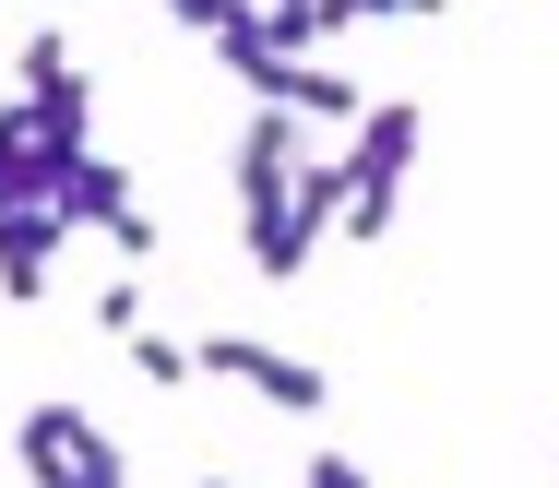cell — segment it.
Returning <instances> with one entry per match:
<instances>
[{
    "instance_id": "5",
    "label": "cell",
    "mask_w": 559,
    "mask_h": 488,
    "mask_svg": "<svg viewBox=\"0 0 559 488\" xmlns=\"http://www.w3.org/2000/svg\"><path fill=\"white\" fill-rule=\"evenodd\" d=\"M60 203H0V298H48V262H60Z\"/></svg>"
},
{
    "instance_id": "10",
    "label": "cell",
    "mask_w": 559,
    "mask_h": 488,
    "mask_svg": "<svg viewBox=\"0 0 559 488\" xmlns=\"http://www.w3.org/2000/svg\"><path fill=\"white\" fill-rule=\"evenodd\" d=\"M108 250H119V262H155V215L131 203V215H119V227H108Z\"/></svg>"
},
{
    "instance_id": "4",
    "label": "cell",
    "mask_w": 559,
    "mask_h": 488,
    "mask_svg": "<svg viewBox=\"0 0 559 488\" xmlns=\"http://www.w3.org/2000/svg\"><path fill=\"white\" fill-rule=\"evenodd\" d=\"M417 143H429V108H417V96H381V108H357L345 179H357V191H393V179L417 167Z\"/></svg>"
},
{
    "instance_id": "8",
    "label": "cell",
    "mask_w": 559,
    "mask_h": 488,
    "mask_svg": "<svg viewBox=\"0 0 559 488\" xmlns=\"http://www.w3.org/2000/svg\"><path fill=\"white\" fill-rule=\"evenodd\" d=\"M119 346H131V369H143L155 393H179V381H191V346H179V334H155V322H143V334H119Z\"/></svg>"
},
{
    "instance_id": "14",
    "label": "cell",
    "mask_w": 559,
    "mask_h": 488,
    "mask_svg": "<svg viewBox=\"0 0 559 488\" xmlns=\"http://www.w3.org/2000/svg\"><path fill=\"white\" fill-rule=\"evenodd\" d=\"M203 488H226V477H203Z\"/></svg>"
},
{
    "instance_id": "9",
    "label": "cell",
    "mask_w": 559,
    "mask_h": 488,
    "mask_svg": "<svg viewBox=\"0 0 559 488\" xmlns=\"http://www.w3.org/2000/svg\"><path fill=\"white\" fill-rule=\"evenodd\" d=\"M96 334H143V274H108L96 286Z\"/></svg>"
},
{
    "instance_id": "13",
    "label": "cell",
    "mask_w": 559,
    "mask_h": 488,
    "mask_svg": "<svg viewBox=\"0 0 559 488\" xmlns=\"http://www.w3.org/2000/svg\"><path fill=\"white\" fill-rule=\"evenodd\" d=\"M345 24H357V12H441V0H334Z\"/></svg>"
},
{
    "instance_id": "11",
    "label": "cell",
    "mask_w": 559,
    "mask_h": 488,
    "mask_svg": "<svg viewBox=\"0 0 559 488\" xmlns=\"http://www.w3.org/2000/svg\"><path fill=\"white\" fill-rule=\"evenodd\" d=\"M167 12H179V24H203V36H226V24H238V0H167Z\"/></svg>"
},
{
    "instance_id": "1",
    "label": "cell",
    "mask_w": 559,
    "mask_h": 488,
    "mask_svg": "<svg viewBox=\"0 0 559 488\" xmlns=\"http://www.w3.org/2000/svg\"><path fill=\"white\" fill-rule=\"evenodd\" d=\"M286 167H298V131H286V108H262L238 131V227H250V274H274V286L322 250V227L286 203Z\"/></svg>"
},
{
    "instance_id": "12",
    "label": "cell",
    "mask_w": 559,
    "mask_h": 488,
    "mask_svg": "<svg viewBox=\"0 0 559 488\" xmlns=\"http://www.w3.org/2000/svg\"><path fill=\"white\" fill-rule=\"evenodd\" d=\"M310 488H369V465H345V453H322V465H310Z\"/></svg>"
},
{
    "instance_id": "3",
    "label": "cell",
    "mask_w": 559,
    "mask_h": 488,
    "mask_svg": "<svg viewBox=\"0 0 559 488\" xmlns=\"http://www.w3.org/2000/svg\"><path fill=\"white\" fill-rule=\"evenodd\" d=\"M191 369H215V381L262 393V405H286V417H322V405H334V381H322V369L286 358V346H262V334H203V346H191Z\"/></svg>"
},
{
    "instance_id": "2",
    "label": "cell",
    "mask_w": 559,
    "mask_h": 488,
    "mask_svg": "<svg viewBox=\"0 0 559 488\" xmlns=\"http://www.w3.org/2000/svg\"><path fill=\"white\" fill-rule=\"evenodd\" d=\"M12 465L36 488H131V453H119L84 405H36V417L12 429Z\"/></svg>"
},
{
    "instance_id": "7",
    "label": "cell",
    "mask_w": 559,
    "mask_h": 488,
    "mask_svg": "<svg viewBox=\"0 0 559 488\" xmlns=\"http://www.w3.org/2000/svg\"><path fill=\"white\" fill-rule=\"evenodd\" d=\"M60 84H84V60H72L60 24H36V36H24V96H60Z\"/></svg>"
},
{
    "instance_id": "6",
    "label": "cell",
    "mask_w": 559,
    "mask_h": 488,
    "mask_svg": "<svg viewBox=\"0 0 559 488\" xmlns=\"http://www.w3.org/2000/svg\"><path fill=\"white\" fill-rule=\"evenodd\" d=\"M131 215V167L119 155H72V179H60V227H119Z\"/></svg>"
}]
</instances>
